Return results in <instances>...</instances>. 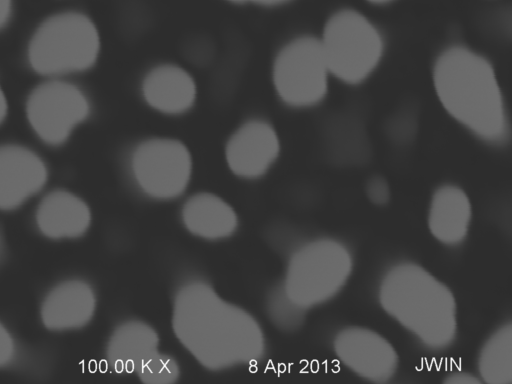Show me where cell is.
<instances>
[{
	"mask_svg": "<svg viewBox=\"0 0 512 384\" xmlns=\"http://www.w3.org/2000/svg\"><path fill=\"white\" fill-rule=\"evenodd\" d=\"M481 381L488 384L512 382V325L497 328L483 343L478 356Z\"/></svg>",
	"mask_w": 512,
	"mask_h": 384,
	"instance_id": "obj_19",
	"label": "cell"
},
{
	"mask_svg": "<svg viewBox=\"0 0 512 384\" xmlns=\"http://www.w3.org/2000/svg\"><path fill=\"white\" fill-rule=\"evenodd\" d=\"M182 220L192 234L208 240L229 237L238 225L234 209L222 198L208 192L197 193L185 202Z\"/></svg>",
	"mask_w": 512,
	"mask_h": 384,
	"instance_id": "obj_18",
	"label": "cell"
},
{
	"mask_svg": "<svg viewBox=\"0 0 512 384\" xmlns=\"http://www.w3.org/2000/svg\"><path fill=\"white\" fill-rule=\"evenodd\" d=\"M137 375L146 384H170L178 380L180 367L172 356L158 351L142 365Z\"/></svg>",
	"mask_w": 512,
	"mask_h": 384,
	"instance_id": "obj_20",
	"label": "cell"
},
{
	"mask_svg": "<svg viewBox=\"0 0 512 384\" xmlns=\"http://www.w3.org/2000/svg\"><path fill=\"white\" fill-rule=\"evenodd\" d=\"M365 193L371 203L384 206L390 201L391 193L388 182L382 176H373L365 185Z\"/></svg>",
	"mask_w": 512,
	"mask_h": 384,
	"instance_id": "obj_22",
	"label": "cell"
},
{
	"mask_svg": "<svg viewBox=\"0 0 512 384\" xmlns=\"http://www.w3.org/2000/svg\"><path fill=\"white\" fill-rule=\"evenodd\" d=\"M7 114V100L0 87V123L5 119Z\"/></svg>",
	"mask_w": 512,
	"mask_h": 384,
	"instance_id": "obj_27",
	"label": "cell"
},
{
	"mask_svg": "<svg viewBox=\"0 0 512 384\" xmlns=\"http://www.w3.org/2000/svg\"><path fill=\"white\" fill-rule=\"evenodd\" d=\"M142 94L155 110L180 114L193 106L197 88L193 77L185 69L174 64H162L146 74Z\"/></svg>",
	"mask_w": 512,
	"mask_h": 384,
	"instance_id": "obj_15",
	"label": "cell"
},
{
	"mask_svg": "<svg viewBox=\"0 0 512 384\" xmlns=\"http://www.w3.org/2000/svg\"><path fill=\"white\" fill-rule=\"evenodd\" d=\"M331 76L348 85L368 79L380 65L385 40L362 13L341 9L326 21L319 38Z\"/></svg>",
	"mask_w": 512,
	"mask_h": 384,
	"instance_id": "obj_4",
	"label": "cell"
},
{
	"mask_svg": "<svg viewBox=\"0 0 512 384\" xmlns=\"http://www.w3.org/2000/svg\"><path fill=\"white\" fill-rule=\"evenodd\" d=\"M96 297L91 286L82 280L59 283L45 296L40 315L44 326L54 331L82 328L92 319Z\"/></svg>",
	"mask_w": 512,
	"mask_h": 384,
	"instance_id": "obj_13",
	"label": "cell"
},
{
	"mask_svg": "<svg viewBox=\"0 0 512 384\" xmlns=\"http://www.w3.org/2000/svg\"><path fill=\"white\" fill-rule=\"evenodd\" d=\"M367 1H369V2H371L373 4H385V3H388V2H390L392 0H367Z\"/></svg>",
	"mask_w": 512,
	"mask_h": 384,
	"instance_id": "obj_28",
	"label": "cell"
},
{
	"mask_svg": "<svg viewBox=\"0 0 512 384\" xmlns=\"http://www.w3.org/2000/svg\"><path fill=\"white\" fill-rule=\"evenodd\" d=\"M328 69L319 38L298 36L277 53L272 79L280 99L295 108L322 102L329 89Z\"/></svg>",
	"mask_w": 512,
	"mask_h": 384,
	"instance_id": "obj_7",
	"label": "cell"
},
{
	"mask_svg": "<svg viewBox=\"0 0 512 384\" xmlns=\"http://www.w3.org/2000/svg\"><path fill=\"white\" fill-rule=\"evenodd\" d=\"M280 153V140L274 127L260 119L243 123L229 138L225 155L230 170L243 178L264 175Z\"/></svg>",
	"mask_w": 512,
	"mask_h": 384,
	"instance_id": "obj_11",
	"label": "cell"
},
{
	"mask_svg": "<svg viewBox=\"0 0 512 384\" xmlns=\"http://www.w3.org/2000/svg\"><path fill=\"white\" fill-rule=\"evenodd\" d=\"M472 204L467 193L454 184H444L432 194L427 225L432 236L446 246H457L467 237Z\"/></svg>",
	"mask_w": 512,
	"mask_h": 384,
	"instance_id": "obj_14",
	"label": "cell"
},
{
	"mask_svg": "<svg viewBox=\"0 0 512 384\" xmlns=\"http://www.w3.org/2000/svg\"><path fill=\"white\" fill-rule=\"evenodd\" d=\"M435 94L444 110L480 140L504 144L509 121L503 93L492 63L464 45H451L432 68Z\"/></svg>",
	"mask_w": 512,
	"mask_h": 384,
	"instance_id": "obj_2",
	"label": "cell"
},
{
	"mask_svg": "<svg viewBox=\"0 0 512 384\" xmlns=\"http://www.w3.org/2000/svg\"><path fill=\"white\" fill-rule=\"evenodd\" d=\"M228 1H231L234 3H254V4H259V5H264V6H274V5L283 4L289 0H228Z\"/></svg>",
	"mask_w": 512,
	"mask_h": 384,
	"instance_id": "obj_26",
	"label": "cell"
},
{
	"mask_svg": "<svg viewBox=\"0 0 512 384\" xmlns=\"http://www.w3.org/2000/svg\"><path fill=\"white\" fill-rule=\"evenodd\" d=\"M131 167L141 190L148 196L169 200L187 188L192 173L191 154L181 141L151 138L133 151Z\"/></svg>",
	"mask_w": 512,
	"mask_h": 384,
	"instance_id": "obj_8",
	"label": "cell"
},
{
	"mask_svg": "<svg viewBox=\"0 0 512 384\" xmlns=\"http://www.w3.org/2000/svg\"><path fill=\"white\" fill-rule=\"evenodd\" d=\"M47 177L46 165L33 151L0 146V210L20 207L44 187Z\"/></svg>",
	"mask_w": 512,
	"mask_h": 384,
	"instance_id": "obj_12",
	"label": "cell"
},
{
	"mask_svg": "<svg viewBox=\"0 0 512 384\" xmlns=\"http://www.w3.org/2000/svg\"><path fill=\"white\" fill-rule=\"evenodd\" d=\"M329 136L334 151L333 153L338 149L341 151L343 146L344 149L352 148V150H354L358 148L363 151L366 145L362 129L354 123L351 125L349 120L344 123V125L340 122L339 127L338 125L333 126Z\"/></svg>",
	"mask_w": 512,
	"mask_h": 384,
	"instance_id": "obj_21",
	"label": "cell"
},
{
	"mask_svg": "<svg viewBox=\"0 0 512 384\" xmlns=\"http://www.w3.org/2000/svg\"><path fill=\"white\" fill-rule=\"evenodd\" d=\"M337 358L354 374L373 383H387L397 373L394 346L378 332L360 326L339 330L333 340Z\"/></svg>",
	"mask_w": 512,
	"mask_h": 384,
	"instance_id": "obj_10",
	"label": "cell"
},
{
	"mask_svg": "<svg viewBox=\"0 0 512 384\" xmlns=\"http://www.w3.org/2000/svg\"><path fill=\"white\" fill-rule=\"evenodd\" d=\"M481 379L476 376L466 373V372H456L450 374L444 380L446 384H479L481 383Z\"/></svg>",
	"mask_w": 512,
	"mask_h": 384,
	"instance_id": "obj_24",
	"label": "cell"
},
{
	"mask_svg": "<svg viewBox=\"0 0 512 384\" xmlns=\"http://www.w3.org/2000/svg\"><path fill=\"white\" fill-rule=\"evenodd\" d=\"M15 355L13 338L0 322V367L8 365Z\"/></svg>",
	"mask_w": 512,
	"mask_h": 384,
	"instance_id": "obj_23",
	"label": "cell"
},
{
	"mask_svg": "<svg viewBox=\"0 0 512 384\" xmlns=\"http://www.w3.org/2000/svg\"><path fill=\"white\" fill-rule=\"evenodd\" d=\"M159 338L147 323L130 320L119 325L110 336L107 360L117 373H136L158 352Z\"/></svg>",
	"mask_w": 512,
	"mask_h": 384,
	"instance_id": "obj_17",
	"label": "cell"
},
{
	"mask_svg": "<svg viewBox=\"0 0 512 384\" xmlns=\"http://www.w3.org/2000/svg\"><path fill=\"white\" fill-rule=\"evenodd\" d=\"M172 327L182 345L210 370L256 362L265 351L254 317L203 282L186 284L177 292Z\"/></svg>",
	"mask_w": 512,
	"mask_h": 384,
	"instance_id": "obj_1",
	"label": "cell"
},
{
	"mask_svg": "<svg viewBox=\"0 0 512 384\" xmlns=\"http://www.w3.org/2000/svg\"><path fill=\"white\" fill-rule=\"evenodd\" d=\"M352 271L349 248L339 240L319 238L292 254L283 289L291 301L307 310L338 295Z\"/></svg>",
	"mask_w": 512,
	"mask_h": 384,
	"instance_id": "obj_5",
	"label": "cell"
},
{
	"mask_svg": "<svg viewBox=\"0 0 512 384\" xmlns=\"http://www.w3.org/2000/svg\"><path fill=\"white\" fill-rule=\"evenodd\" d=\"M36 223L48 238H78L88 230L91 212L78 196L65 190H55L41 200L36 211Z\"/></svg>",
	"mask_w": 512,
	"mask_h": 384,
	"instance_id": "obj_16",
	"label": "cell"
},
{
	"mask_svg": "<svg viewBox=\"0 0 512 384\" xmlns=\"http://www.w3.org/2000/svg\"><path fill=\"white\" fill-rule=\"evenodd\" d=\"M26 111L37 135L48 144L59 145L88 117L90 104L85 94L75 85L52 80L32 91Z\"/></svg>",
	"mask_w": 512,
	"mask_h": 384,
	"instance_id": "obj_9",
	"label": "cell"
},
{
	"mask_svg": "<svg viewBox=\"0 0 512 384\" xmlns=\"http://www.w3.org/2000/svg\"><path fill=\"white\" fill-rule=\"evenodd\" d=\"M99 51L100 37L93 21L79 12H63L37 28L28 58L35 71L53 76L89 69Z\"/></svg>",
	"mask_w": 512,
	"mask_h": 384,
	"instance_id": "obj_6",
	"label": "cell"
},
{
	"mask_svg": "<svg viewBox=\"0 0 512 384\" xmlns=\"http://www.w3.org/2000/svg\"><path fill=\"white\" fill-rule=\"evenodd\" d=\"M12 12V0H0V29L6 25Z\"/></svg>",
	"mask_w": 512,
	"mask_h": 384,
	"instance_id": "obj_25",
	"label": "cell"
},
{
	"mask_svg": "<svg viewBox=\"0 0 512 384\" xmlns=\"http://www.w3.org/2000/svg\"><path fill=\"white\" fill-rule=\"evenodd\" d=\"M378 299L383 310L425 347L447 349L457 335V305L441 280L414 262L390 267L381 279Z\"/></svg>",
	"mask_w": 512,
	"mask_h": 384,
	"instance_id": "obj_3",
	"label": "cell"
}]
</instances>
